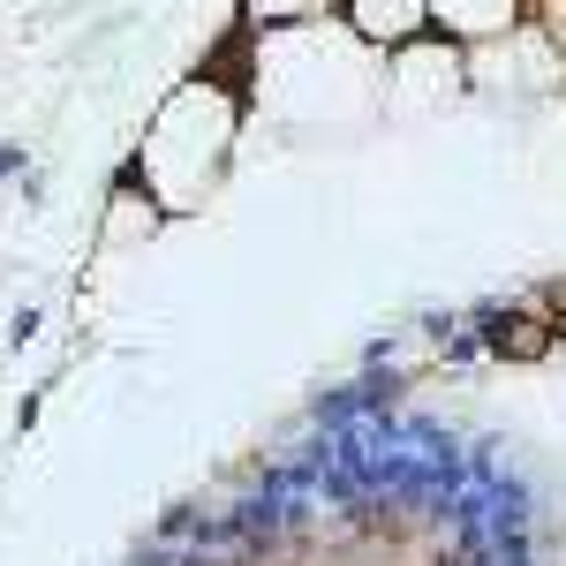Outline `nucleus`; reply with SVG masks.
I'll return each mask as SVG.
<instances>
[{"instance_id": "3", "label": "nucleus", "mask_w": 566, "mask_h": 566, "mask_svg": "<svg viewBox=\"0 0 566 566\" xmlns=\"http://www.w3.org/2000/svg\"><path fill=\"white\" fill-rule=\"evenodd\" d=\"M469 84V45L446 39V31H423L416 45L386 53V91L392 106H431V98H453Z\"/></svg>"}, {"instance_id": "5", "label": "nucleus", "mask_w": 566, "mask_h": 566, "mask_svg": "<svg viewBox=\"0 0 566 566\" xmlns=\"http://www.w3.org/2000/svg\"><path fill=\"white\" fill-rule=\"evenodd\" d=\"M522 15H528V0H431V23L461 45L499 39V31H514Z\"/></svg>"}, {"instance_id": "2", "label": "nucleus", "mask_w": 566, "mask_h": 566, "mask_svg": "<svg viewBox=\"0 0 566 566\" xmlns=\"http://www.w3.org/2000/svg\"><path fill=\"white\" fill-rule=\"evenodd\" d=\"M234 114H242V106H234L227 84H181L175 98L151 114L136 175H144V189H151L167 212L205 205V189L219 181L227 151H234Z\"/></svg>"}, {"instance_id": "4", "label": "nucleus", "mask_w": 566, "mask_h": 566, "mask_svg": "<svg viewBox=\"0 0 566 566\" xmlns=\"http://www.w3.org/2000/svg\"><path fill=\"white\" fill-rule=\"evenodd\" d=\"M340 23H348L370 53H400V45H416L423 31H438L431 0H340Z\"/></svg>"}, {"instance_id": "1", "label": "nucleus", "mask_w": 566, "mask_h": 566, "mask_svg": "<svg viewBox=\"0 0 566 566\" xmlns=\"http://www.w3.org/2000/svg\"><path fill=\"white\" fill-rule=\"evenodd\" d=\"M386 91V53L355 39L340 15H310L258 31V98L280 114H348Z\"/></svg>"}, {"instance_id": "7", "label": "nucleus", "mask_w": 566, "mask_h": 566, "mask_svg": "<svg viewBox=\"0 0 566 566\" xmlns=\"http://www.w3.org/2000/svg\"><path fill=\"white\" fill-rule=\"evenodd\" d=\"M528 23H536V31L566 53V0H528Z\"/></svg>"}, {"instance_id": "6", "label": "nucleus", "mask_w": 566, "mask_h": 566, "mask_svg": "<svg viewBox=\"0 0 566 566\" xmlns=\"http://www.w3.org/2000/svg\"><path fill=\"white\" fill-rule=\"evenodd\" d=\"M310 15H333V0H242L250 31H280V23H310Z\"/></svg>"}]
</instances>
